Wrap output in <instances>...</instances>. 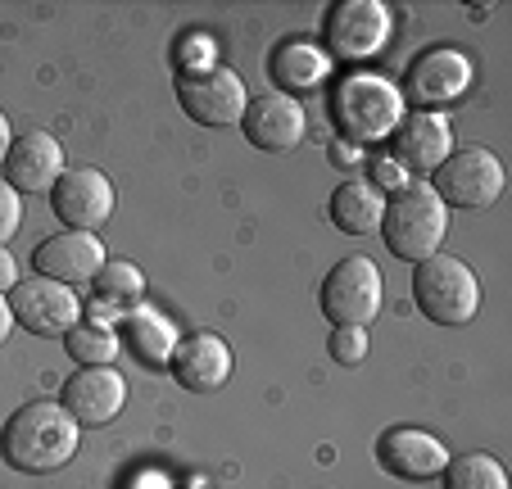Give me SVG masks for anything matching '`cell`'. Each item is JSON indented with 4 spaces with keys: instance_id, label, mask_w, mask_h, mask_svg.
Masks as SVG:
<instances>
[{
    "instance_id": "cell-1",
    "label": "cell",
    "mask_w": 512,
    "mask_h": 489,
    "mask_svg": "<svg viewBox=\"0 0 512 489\" xmlns=\"http://www.w3.org/2000/svg\"><path fill=\"white\" fill-rule=\"evenodd\" d=\"M78 431L82 426L64 413V403L55 399H32L5 422L0 431V453L14 471L23 476H50L78 453Z\"/></svg>"
},
{
    "instance_id": "cell-2",
    "label": "cell",
    "mask_w": 512,
    "mask_h": 489,
    "mask_svg": "<svg viewBox=\"0 0 512 489\" xmlns=\"http://www.w3.org/2000/svg\"><path fill=\"white\" fill-rule=\"evenodd\" d=\"M327 114H331V123H336L340 141L363 150V145L386 141L399 127V118H404V96H399V87L381 73H345V77H336V87H331V96H327Z\"/></svg>"
},
{
    "instance_id": "cell-3",
    "label": "cell",
    "mask_w": 512,
    "mask_h": 489,
    "mask_svg": "<svg viewBox=\"0 0 512 489\" xmlns=\"http://www.w3.org/2000/svg\"><path fill=\"white\" fill-rule=\"evenodd\" d=\"M381 236H386V250L404 263H422L431 254H440L449 236V209L445 200L435 195L431 182H408L399 186L386 200V218H381Z\"/></svg>"
},
{
    "instance_id": "cell-4",
    "label": "cell",
    "mask_w": 512,
    "mask_h": 489,
    "mask_svg": "<svg viewBox=\"0 0 512 489\" xmlns=\"http://www.w3.org/2000/svg\"><path fill=\"white\" fill-rule=\"evenodd\" d=\"M413 304L435 326H467L481 308V281L454 254H431L413 268Z\"/></svg>"
},
{
    "instance_id": "cell-5",
    "label": "cell",
    "mask_w": 512,
    "mask_h": 489,
    "mask_svg": "<svg viewBox=\"0 0 512 489\" xmlns=\"http://www.w3.org/2000/svg\"><path fill=\"white\" fill-rule=\"evenodd\" d=\"M177 105L200 127H236L245 118L250 91H245L241 73L227 64L186 68V73L177 77Z\"/></svg>"
},
{
    "instance_id": "cell-6",
    "label": "cell",
    "mask_w": 512,
    "mask_h": 489,
    "mask_svg": "<svg viewBox=\"0 0 512 489\" xmlns=\"http://www.w3.org/2000/svg\"><path fill=\"white\" fill-rule=\"evenodd\" d=\"M467 87H472V59L458 46H426L422 55H413V64L404 68L399 96H404V105L435 114L440 105L463 100Z\"/></svg>"
},
{
    "instance_id": "cell-7",
    "label": "cell",
    "mask_w": 512,
    "mask_h": 489,
    "mask_svg": "<svg viewBox=\"0 0 512 489\" xmlns=\"http://www.w3.org/2000/svg\"><path fill=\"white\" fill-rule=\"evenodd\" d=\"M322 313L336 326H372V317L381 313V299H386V286H381V268L363 254H349L322 281Z\"/></svg>"
},
{
    "instance_id": "cell-8",
    "label": "cell",
    "mask_w": 512,
    "mask_h": 489,
    "mask_svg": "<svg viewBox=\"0 0 512 489\" xmlns=\"http://www.w3.org/2000/svg\"><path fill=\"white\" fill-rule=\"evenodd\" d=\"M390 37V10L381 0H340L322 19V41H327V59H345V64H363L372 59Z\"/></svg>"
},
{
    "instance_id": "cell-9",
    "label": "cell",
    "mask_w": 512,
    "mask_h": 489,
    "mask_svg": "<svg viewBox=\"0 0 512 489\" xmlns=\"http://www.w3.org/2000/svg\"><path fill=\"white\" fill-rule=\"evenodd\" d=\"M435 195L445 200V209H490L503 195V163L494 150H454L440 168H435Z\"/></svg>"
},
{
    "instance_id": "cell-10",
    "label": "cell",
    "mask_w": 512,
    "mask_h": 489,
    "mask_svg": "<svg viewBox=\"0 0 512 489\" xmlns=\"http://www.w3.org/2000/svg\"><path fill=\"white\" fill-rule=\"evenodd\" d=\"M14 322H23L32 336H68L82 326V299L73 286H59L50 277H23L10 290Z\"/></svg>"
},
{
    "instance_id": "cell-11",
    "label": "cell",
    "mask_w": 512,
    "mask_h": 489,
    "mask_svg": "<svg viewBox=\"0 0 512 489\" xmlns=\"http://www.w3.org/2000/svg\"><path fill=\"white\" fill-rule=\"evenodd\" d=\"M50 209L68 231H96L114 213V182L100 168H64L50 191Z\"/></svg>"
},
{
    "instance_id": "cell-12",
    "label": "cell",
    "mask_w": 512,
    "mask_h": 489,
    "mask_svg": "<svg viewBox=\"0 0 512 489\" xmlns=\"http://www.w3.org/2000/svg\"><path fill=\"white\" fill-rule=\"evenodd\" d=\"M449 154H454V127H449L445 114L413 109V114H404L399 127L390 132V159H395L404 173L431 177Z\"/></svg>"
},
{
    "instance_id": "cell-13",
    "label": "cell",
    "mask_w": 512,
    "mask_h": 489,
    "mask_svg": "<svg viewBox=\"0 0 512 489\" xmlns=\"http://www.w3.org/2000/svg\"><path fill=\"white\" fill-rule=\"evenodd\" d=\"M304 105L295 96H281V91H263L245 105V118H241V132L254 150H268V154H290L295 145L304 141Z\"/></svg>"
},
{
    "instance_id": "cell-14",
    "label": "cell",
    "mask_w": 512,
    "mask_h": 489,
    "mask_svg": "<svg viewBox=\"0 0 512 489\" xmlns=\"http://www.w3.org/2000/svg\"><path fill=\"white\" fill-rule=\"evenodd\" d=\"M105 263H109V254L100 245V236H91V231H59V236L41 240L37 250H32L37 277H50L59 286H87V281H96V272Z\"/></svg>"
},
{
    "instance_id": "cell-15",
    "label": "cell",
    "mask_w": 512,
    "mask_h": 489,
    "mask_svg": "<svg viewBox=\"0 0 512 489\" xmlns=\"http://www.w3.org/2000/svg\"><path fill=\"white\" fill-rule=\"evenodd\" d=\"M377 462L399 480H440V471L449 467V449L422 426H390L377 440Z\"/></svg>"
},
{
    "instance_id": "cell-16",
    "label": "cell",
    "mask_w": 512,
    "mask_h": 489,
    "mask_svg": "<svg viewBox=\"0 0 512 489\" xmlns=\"http://www.w3.org/2000/svg\"><path fill=\"white\" fill-rule=\"evenodd\" d=\"M64 413L78 426H109L127 403V381L118 367H82L73 381H64Z\"/></svg>"
},
{
    "instance_id": "cell-17",
    "label": "cell",
    "mask_w": 512,
    "mask_h": 489,
    "mask_svg": "<svg viewBox=\"0 0 512 489\" xmlns=\"http://www.w3.org/2000/svg\"><path fill=\"white\" fill-rule=\"evenodd\" d=\"M168 367H173L177 385H186L191 394H213L232 381V345L213 331H195V336L177 340Z\"/></svg>"
},
{
    "instance_id": "cell-18",
    "label": "cell",
    "mask_w": 512,
    "mask_h": 489,
    "mask_svg": "<svg viewBox=\"0 0 512 489\" xmlns=\"http://www.w3.org/2000/svg\"><path fill=\"white\" fill-rule=\"evenodd\" d=\"M64 177V145L50 132H23L14 136L10 159H5V182L19 195H41L55 191V182Z\"/></svg>"
},
{
    "instance_id": "cell-19",
    "label": "cell",
    "mask_w": 512,
    "mask_h": 489,
    "mask_svg": "<svg viewBox=\"0 0 512 489\" xmlns=\"http://www.w3.org/2000/svg\"><path fill=\"white\" fill-rule=\"evenodd\" d=\"M268 73H272V87H277L281 96L300 100V91H313V87H322V82H327L331 59H327V50L313 46V41L286 37L277 50H272Z\"/></svg>"
},
{
    "instance_id": "cell-20",
    "label": "cell",
    "mask_w": 512,
    "mask_h": 489,
    "mask_svg": "<svg viewBox=\"0 0 512 489\" xmlns=\"http://www.w3.org/2000/svg\"><path fill=\"white\" fill-rule=\"evenodd\" d=\"M177 331L164 313H155L150 304H136L132 313L123 317V345L136 354L141 367H168L173 363V349H177Z\"/></svg>"
},
{
    "instance_id": "cell-21",
    "label": "cell",
    "mask_w": 512,
    "mask_h": 489,
    "mask_svg": "<svg viewBox=\"0 0 512 489\" xmlns=\"http://www.w3.org/2000/svg\"><path fill=\"white\" fill-rule=\"evenodd\" d=\"M381 218H386V195L372 182L349 177V182H340L336 191H331V222H336L345 236H372V231L381 227Z\"/></svg>"
},
{
    "instance_id": "cell-22",
    "label": "cell",
    "mask_w": 512,
    "mask_h": 489,
    "mask_svg": "<svg viewBox=\"0 0 512 489\" xmlns=\"http://www.w3.org/2000/svg\"><path fill=\"white\" fill-rule=\"evenodd\" d=\"M445 489H508V471L494 453H463L449 458V467L440 471Z\"/></svg>"
},
{
    "instance_id": "cell-23",
    "label": "cell",
    "mask_w": 512,
    "mask_h": 489,
    "mask_svg": "<svg viewBox=\"0 0 512 489\" xmlns=\"http://www.w3.org/2000/svg\"><path fill=\"white\" fill-rule=\"evenodd\" d=\"M68 354H73V363L78 367H114V354H118V340L114 331H96V326H73L68 331Z\"/></svg>"
},
{
    "instance_id": "cell-24",
    "label": "cell",
    "mask_w": 512,
    "mask_h": 489,
    "mask_svg": "<svg viewBox=\"0 0 512 489\" xmlns=\"http://www.w3.org/2000/svg\"><path fill=\"white\" fill-rule=\"evenodd\" d=\"M141 290H145L141 268H136V263H127V259H109L105 268L96 272V295L109 299V304H123V299H141Z\"/></svg>"
},
{
    "instance_id": "cell-25",
    "label": "cell",
    "mask_w": 512,
    "mask_h": 489,
    "mask_svg": "<svg viewBox=\"0 0 512 489\" xmlns=\"http://www.w3.org/2000/svg\"><path fill=\"white\" fill-rule=\"evenodd\" d=\"M368 326H336L331 331V358H336L340 367H358L363 358H368Z\"/></svg>"
},
{
    "instance_id": "cell-26",
    "label": "cell",
    "mask_w": 512,
    "mask_h": 489,
    "mask_svg": "<svg viewBox=\"0 0 512 489\" xmlns=\"http://www.w3.org/2000/svg\"><path fill=\"white\" fill-rule=\"evenodd\" d=\"M19 222H23V200H19V191H14L10 182H0V250H5V245L14 240Z\"/></svg>"
},
{
    "instance_id": "cell-27",
    "label": "cell",
    "mask_w": 512,
    "mask_h": 489,
    "mask_svg": "<svg viewBox=\"0 0 512 489\" xmlns=\"http://www.w3.org/2000/svg\"><path fill=\"white\" fill-rule=\"evenodd\" d=\"M123 308H118V304H109V299H91V304H82V322H87V326H96V331H114V326L118 322H123Z\"/></svg>"
},
{
    "instance_id": "cell-28",
    "label": "cell",
    "mask_w": 512,
    "mask_h": 489,
    "mask_svg": "<svg viewBox=\"0 0 512 489\" xmlns=\"http://www.w3.org/2000/svg\"><path fill=\"white\" fill-rule=\"evenodd\" d=\"M372 186H377L381 195H386V191H399V186H408V173L399 168L395 159H390V154H381V159L372 163Z\"/></svg>"
},
{
    "instance_id": "cell-29",
    "label": "cell",
    "mask_w": 512,
    "mask_h": 489,
    "mask_svg": "<svg viewBox=\"0 0 512 489\" xmlns=\"http://www.w3.org/2000/svg\"><path fill=\"white\" fill-rule=\"evenodd\" d=\"M19 281H23V277H19V263H14V254L0 250V295H10Z\"/></svg>"
},
{
    "instance_id": "cell-30",
    "label": "cell",
    "mask_w": 512,
    "mask_h": 489,
    "mask_svg": "<svg viewBox=\"0 0 512 489\" xmlns=\"http://www.w3.org/2000/svg\"><path fill=\"white\" fill-rule=\"evenodd\" d=\"M331 159H336V168H358V145L336 141L331 145Z\"/></svg>"
},
{
    "instance_id": "cell-31",
    "label": "cell",
    "mask_w": 512,
    "mask_h": 489,
    "mask_svg": "<svg viewBox=\"0 0 512 489\" xmlns=\"http://www.w3.org/2000/svg\"><path fill=\"white\" fill-rule=\"evenodd\" d=\"M10 145H14V127L5 118V109H0V173H5V159H10Z\"/></svg>"
},
{
    "instance_id": "cell-32",
    "label": "cell",
    "mask_w": 512,
    "mask_h": 489,
    "mask_svg": "<svg viewBox=\"0 0 512 489\" xmlns=\"http://www.w3.org/2000/svg\"><path fill=\"white\" fill-rule=\"evenodd\" d=\"M10 331H14V308H10V299L0 295V345L10 340Z\"/></svg>"
}]
</instances>
